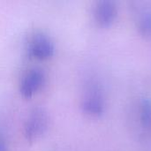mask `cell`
Listing matches in <instances>:
<instances>
[{
	"label": "cell",
	"mask_w": 151,
	"mask_h": 151,
	"mask_svg": "<svg viewBox=\"0 0 151 151\" xmlns=\"http://www.w3.org/2000/svg\"><path fill=\"white\" fill-rule=\"evenodd\" d=\"M49 117L47 112L40 107L35 108L28 115L24 127L25 136L28 141L40 138L48 129Z\"/></svg>",
	"instance_id": "1"
},
{
	"label": "cell",
	"mask_w": 151,
	"mask_h": 151,
	"mask_svg": "<svg viewBox=\"0 0 151 151\" xmlns=\"http://www.w3.org/2000/svg\"><path fill=\"white\" fill-rule=\"evenodd\" d=\"M82 110L85 113L93 116L99 117L103 115L104 111V99L100 89L94 86L88 88L81 103Z\"/></svg>",
	"instance_id": "2"
},
{
	"label": "cell",
	"mask_w": 151,
	"mask_h": 151,
	"mask_svg": "<svg viewBox=\"0 0 151 151\" xmlns=\"http://www.w3.org/2000/svg\"><path fill=\"white\" fill-rule=\"evenodd\" d=\"M29 50L31 55L35 58L43 60L50 58L54 54L55 47L53 42L48 35L38 33L32 38Z\"/></svg>",
	"instance_id": "3"
},
{
	"label": "cell",
	"mask_w": 151,
	"mask_h": 151,
	"mask_svg": "<svg viewBox=\"0 0 151 151\" xmlns=\"http://www.w3.org/2000/svg\"><path fill=\"white\" fill-rule=\"evenodd\" d=\"M94 15L96 21L103 27H111L117 17V7L114 2L102 0L96 3Z\"/></svg>",
	"instance_id": "4"
},
{
	"label": "cell",
	"mask_w": 151,
	"mask_h": 151,
	"mask_svg": "<svg viewBox=\"0 0 151 151\" xmlns=\"http://www.w3.org/2000/svg\"><path fill=\"white\" fill-rule=\"evenodd\" d=\"M44 81V74L42 69L33 68L24 76L21 85L20 93L26 98L31 97L42 86Z\"/></svg>",
	"instance_id": "5"
},
{
	"label": "cell",
	"mask_w": 151,
	"mask_h": 151,
	"mask_svg": "<svg viewBox=\"0 0 151 151\" xmlns=\"http://www.w3.org/2000/svg\"><path fill=\"white\" fill-rule=\"evenodd\" d=\"M138 29L142 36L151 39V9H145L140 13L138 17Z\"/></svg>",
	"instance_id": "6"
},
{
	"label": "cell",
	"mask_w": 151,
	"mask_h": 151,
	"mask_svg": "<svg viewBox=\"0 0 151 151\" xmlns=\"http://www.w3.org/2000/svg\"><path fill=\"white\" fill-rule=\"evenodd\" d=\"M140 120L142 127L151 130V98L144 97L141 102Z\"/></svg>",
	"instance_id": "7"
},
{
	"label": "cell",
	"mask_w": 151,
	"mask_h": 151,
	"mask_svg": "<svg viewBox=\"0 0 151 151\" xmlns=\"http://www.w3.org/2000/svg\"><path fill=\"white\" fill-rule=\"evenodd\" d=\"M0 151H8L5 141H4V139L1 135H0Z\"/></svg>",
	"instance_id": "8"
}]
</instances>
